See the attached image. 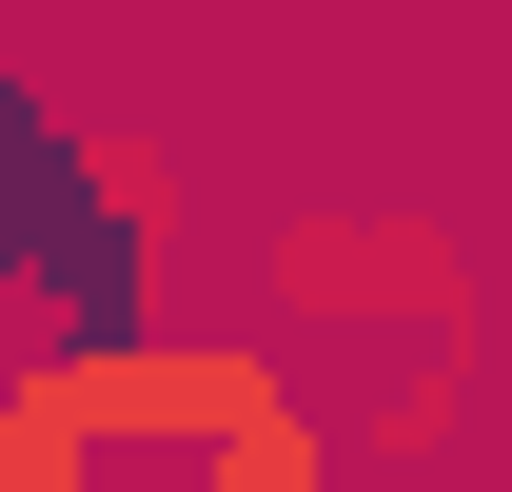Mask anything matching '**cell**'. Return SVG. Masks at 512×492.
Returning a JSON list of instances; mask_svg holds the SVG:
<instances>
[{"mask_svg":"<svg viewBox=\"0 0 512 492\" xmlns=\"http://www.w3.org/2000/svg\"><path fill=\"white\" fill-rule=\"evenodd\" d=\"M276 276H296L316 315H453V256L434 237H296Z\"/></svg>","mask_w":512,"mask_h":492,"instance_id":"obj_2","label":"cell"},{"mask_svg":"<svg viewBox=\"0 0 512 492\" xmlns=\"http://www.w3.org/2000/svg\"><path fill=\"white\" fill-rule=\"evenodd\" d=\"M453 433V355H394V394H375V453H434Z\"/></svg>","mask_w":512,"mask_h":492,"instance_id":"obj_4","label":"cell"},{"mask_svg":"<svg viewBox=\"0 0 512 492\" xmlns=\"http://www.w3.org/2000/svg\"><path fill=\"white\" fill-rule=\"evenodd\" d=\"M79 197H99L119 256H178V158H158V138H79Z\"/></svg>","mask_w":512,"mask_h":492,"instance_id":"obj_3","label":"cell"},{"mask_svg":"<svg viewBox=\"0 0 512 492\" xmlns=\"http://www.w3.org/2000/svg\"><path fill=\"white\" fill-rule=\"evenodd\" d=\"M0 492H335V433L217 335H79L0 394Z\"/></svg>","mask_w":512,"mask_h":492,"instance_id":"obj_1","label":"cell"}]
</instances>
